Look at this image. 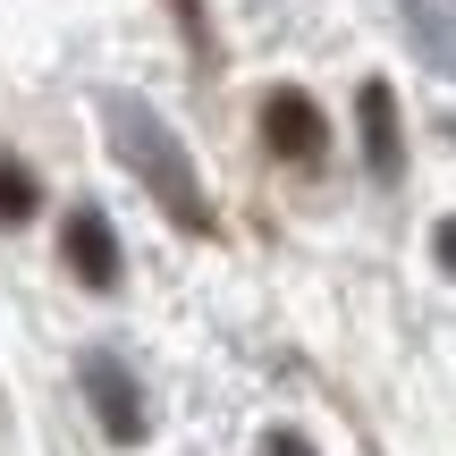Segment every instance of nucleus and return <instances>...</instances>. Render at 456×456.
<instances>
[{
  "mask_svg": "<svg viewBox=\"0 0 456 456\" xmlns=\"http://www.w3.org/2000/svg\"><path fill=\"white\" fill-rule=\"evenodd\" d=\"M102 118H110V152L144 178V195L169 212V228H212V203H203V178H195V161L178 152V135L161 127V110L152 102H135V94H110L102 102Z\"/></svg>",
  "mask_w": 456,
  "mask_h": 456,
  "instance_id": "f257e3e1",
  "label": "nucleus"
},
{
  "mask_svg": "<svg viewBox=\"0 0 456 456\" xmlns=\"http://www.w3.org/2000/svg\"><path fill=\"white\" fill-rule=\"evenodd\" d=\"M262 144L288 169H322V110H313L305 85H271L262 94Z\"/></svg>",
  "mask_w": 456,
  "mask_h": 456,
  "instance_id": "f03ea898",
  "label": "nucleus"
},
{
  "mask_svg": "<svg viewBox=\"0 0 456 456\" xmlns=\"http://www.w3.org/2000/svg\"><path fill=\"white\" fill-rule=\"evenodd\" d=\"M60 262L85 279V288H102V296H110V288H118V262H127V254H118L110 220H102L94 203H77V212L60 220Z\"/></svg>",
  "mask_w": 456,
  "mask_h": 456,
  "instance_id": "7ed1b4c3",
  "label": "nucleus"
},
{
  "mask_svg": "<svg viewBox=\"0 0 456 456\" xmlns=\"http://www.w3.org/2000/svg\"><path fill=\"white\" fill-rule=\"evenodd\" d=\"M355 118H363V161H372V178L389 186L397 169H406V144H397V94H389V77H363Z\"/></svg>",
  "mask_w": 456,
  "mask_h": 456,
  "instance_id": "20e7f679",
  "label": "nucleus"
},
{
  "mask_svg": "<svg viewBox=\"0 0 456 456\" xmlns=\"http://www.w3.org/2000/svg\"><path fill=\"white\" fill-rule=\"evenodd\" d=\"M77 372H85V389H94L102 431H110V440H144V406H135V380L118 372V355H85Z\"/></svg>",
  "mask_w": 456,
  "mask_h": 456,
  "instance_id": "39448f33",
  "label": "nucleus"
},
{
  "mask_svg": "<svg viewBox=\"0 0 456 456\" xmlns=\"http://www.w3.org/2000/svg\"><path fill=\"white\" fill-rule=\"evenodd\" d=\"M34 203H43V186H34V169L17 161V152H0V220H34Z\"/></svg>",
  "mask_w": 456,
  "mask_h": 456,
  "instance_id": "423d86ee",
  "label": "nucleus"
},
{
  "mask_svg": "<svg viewBox=\"0 0 456 456\" xmlns=\"http://www.w3.org/2000/svg\"><path fill=\"white\" fill-rule=\"evenodd\" d=\"M262 456H313L305 431H262Z\"/></svg>",
  "mask_w": 456,
  "mask_h": 456,
  "instance_id": "0eeeda50",
  "label": "nucleus"
},
{
  "mask_svg": "<svg viewBox=\"0 0 456 456\" xmlns=\"http://www.w3.org/2000/svg\"><path fill=\"white\" fill-rule=\"evenodd\" d=\"M431 254H440L448 271H456V220H440V228H431Z\"/></svg>",
  "mask_w": 456,
  "mask_h": 456,
  "instance_id": "6e6552de",
  "label": "nucleus"
}]
</instances>
